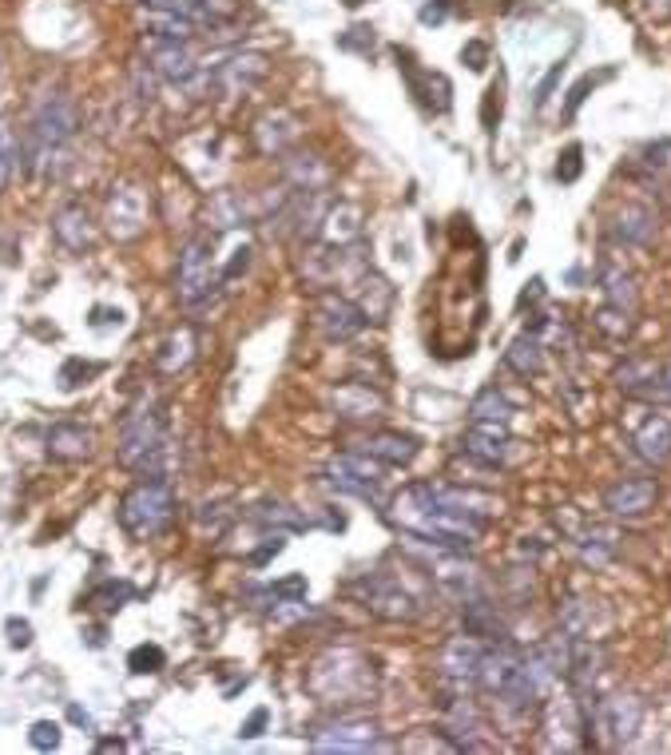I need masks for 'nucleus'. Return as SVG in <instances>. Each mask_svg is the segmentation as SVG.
I'll return each instance as SVG.
<instances>
[{
    "label": "nucleus",
    "instance_id": "obj_1",
    "mask_svg": "<svg viewBox=\"0 0 671 755\" xmlns=\"http://www.w3.org/2000/svg\"><path fill=\"white\" fill-rule=\"evenodd\" d=\"M389 517H394V525L402 533H409V537L433 545L441 552L473 549L481 541V533H485V521L441 497L433 481H417L406 493H397Z\"/></svg>",
    "mask_w": 671,
    "mask_h": 755
},
{
    "label": "nucleus",
    "instance_id": "obj_2",
    "mask_svg": "<svg viewBox=\"0 0 671 755\" xmlns=\"http://www.w3.org/2000/svg\"><path fill=\"white\" fill-rule=\"evenodd\" d=\"M172 517H175V497H172V485H167V481H143V485H135V490L120 501V525L132 533V537H140V541H147V537L167 529Z\"/></svg>",
    "mask_w": 671,
    "mask_h": 755
},
{
    "label": "nucleus",
    "instance_id": "obj_3",
    "mask_svg": "<svg viewBox=\"0 0 671 755\" xmlns=\"http://www.w3.org/2000/svg\"><path fill=\"white\" fill-rule=\"evenodd\" d=\"M76 135V108L64 96H48L29 128V164L41 172L52 164V155L64 152V143Z\"/></svg>",
    "mask_w": 671,
    "mask_h": 755
},
{
    "label": "nucleus",
    "instance_id": "obj_4",
    "mask_svg": "<svg viewBox=\"0 0 671 755\" xmlns=\"http://www.w3.org/2000/svg\"><path fill=\"white\" fill-rule=\"evenodd\" d=\"M346 592L366 613L382 616V621H414L417 616V601L386 572H366V577L350 581Z\"/></svg>",
    "mask_w": 671,
    "mask_h": 755
},
{
    "label": "nucleus",
    "instance_id": "obj_5",
    "mask_svg": "<svg viewBox=\"0 0 671 755\" xmlns=\"http://www.w3.org/2000/svg\"><path fill=\"white\" fill-rule=\"evenodd\" d=\"M386 470L389 466H382V461L366 458V453H358V449H346V453H338V458L330 461V481H334L338 490L354 493V497L374 501V505H386V497H382Z\"/></svg>",
    "mask_w": 671,
    "mask_h": 755
},
{
    "label": "nucleus",
    "instance_id": "obj_6",
    "mask_svg": "<svg viewBox=\"0 0 671 755\" xmlns=\"http://www.w3.org/2000/svg\"><path fill=\"white\" fill-rule=\"evenodd\" d=\"M644 724V700L640 696H608L596 704V712H588V727H596L601 735H608L612 747H624L631 735L640 732Z\"/></svg>",
    "mask_w": 671,
    "mask_h": 755
},
{
    "label": "nucleus",
    "instance_id": "obj_7",
    "mask_svg": "<svg viewBox=\"0 0 671 755\" xmlns=\"http://www.w3.org/2000/svg\"><path fill=\"white\" fill-rule=\"evenodd\" d=\"M163 449V434H160V418L152 409H135L123 418L120 429V461L132 466V470H147V461L160 458Z\"/></svg>",
    "mask_w": 671,
    "mask_h": 755
},
{
    "label": "nucleus",
    "instance_id": "obj_8",
    "mask_svg": "<svg viewBox=\"0 0 671 755\" xmlns=\"http://www.w3.org/2000/svg\"><path fill=\"white\" fill-rule=\"evenodd\" d=\"M315 322L318 330H322L330 342H350V338H358L362 330L370 327V318L362 315V307H358L354 298L346 295H334V291H326V295H318L315 303Z\"/></svg>",
    "mask_w": 671,
    "mask_h": 755
},
{
    "label": "nucleus",
    "instance_id": "obj_9",
    "mask_svg": "<svg viewBox=\"0 0 671 755\" xmlns=\"http://www.w3.org/2000/svg\"><path fill=\"white\" fill-rule=\"evenodd\" d=\"M513 446H517V441L509 438V429L501 426V422H473V426L461 434V453L473 461H485L493 470H501V466L513 458Z\"/></svg>",
    "mask_w": 671,
    "mask_h": 755
},
{
    "label": "nucleus",
    "instance_id": "obj_10",
    "mask_svg": "<svg viewBox=\"0 0 671 755\" xmlns=\"http://www.w3.org/2000/svg\"><path fill=\"white\" fill-rule=\"evenodd\" d=\"M179 303L184 307H199L204 298H211V247L207 239L187 243V251L179 255Z\"/></svg>",
    "mask_w": 671,
    "mask_h": 755
},
{
    "label": "nucleus",
    "instance_id": "obj_11",
    "mask_svg": "<svg viewBox=\"0 0 671 755\" xmlns=\"http://www.w3.org/2000/svg\"><path fill=\"white\" fill-rule=\"evenodd\" d=\"M310 747L315 752H370V747H382V735L370 720H342L330 732H318Z\"/></svg>",
    "mask_w": 671,
    "mask_h": 755
},
{
    "label": "nucleus",
    "instance_id": "obj_12",
    "mask_svg": "<svg viewBox=\"0 0 671 755\" xmlns=\"http://www.w3.org/2000/svg\"><path fill=\"white\" fill-rule=\"evenodd\" d=\"M656 497H660V490L651 478H624L604 493V510L612 517H640L656 505Z\"/></svg>",
    "mask_w": 671,
    "mask_h": 755
},
{
    "label": "nucleus",
    "instance_id": "obj_13",
    "mask_svg": "<svg viewBox=\"0 0 671 755\" xmlns=\"http://www.w3.org/2000/svg\"><path fill=\"white\" fill-rule=\"evenodd\" d=\"M354 449L358 453H366V458L382 461V466H409L421 446H417V438H409V434H389V429H382V434L358 438Z\"/></svg>",
    "mask_w": 671,
    "mask_h": 755
},
{
    "label": "nucleus",
    "instance_id": "obj_14",
    "mask_svg": "<svg viewBox=\"0 0 671 755\" xmlns=\"http://www.w3.org/2000/svg\"><path fill=\"white\" fill-rule=\"evenodd\" d=\"M481 653H485V648H477V644H473V636H458V641H449L446 648L438 653L441 676L458 680V685H473V680H477Z\"/></svg>",
    "mask_w": 671,
    "mask_h": 755
},
{
    "label": "nucleus",
    "instance_id": "obj_15",
    "mask_svg": "<svg viewBox=\"0 0 671 755\" xmlns=\"http://www.w3.org/2000/svg\"><path fill=\"white\" fill-rule=\"evenodd\" d=\"M631 446H636V453H640L644 461L663 466V461L671 458V409H656V418H648L640 429H636Z\"/></svg>",
    "mask_w": 671,
    "mask_h": 755
},
{
    "label": "nucleus",
    "instance_id": "obj_16",
    "mask_svg": "<svg viewBox=\"0 0 671 755\" xmlns=\"http://www.w3.org/2000/svg\"><path fill=\"white\" fill-rule=\"evenodd\" d=\"M334 409L350 422H370L386 409V402H382V394H374L366 382H346V386L334 390Z\"/></svg>",
    "mask_w": 671,
    "mask_h": 755
},
{
    "label": "nucleus",
    "instance_id": "obj_17",
    "mask_svg": "<svg viewBox=\"0 0 671 755\" xmlns=\"http://www.w3.org/2000/svg\"><path fill=\"white\" fill-rule=\"evenodd\" d=\"M143 219H147V207H143V192H135V187H123V192L112 195V204H108V223H112L116 236H120V239L140 236Z\"/></svg>",
    "mask_w": 671,
    "mask_h": 755
},
{
    "label": "nucleus",
    "instance_id": "obj_18",
    "mask_svg": "<svg viewBox=\"0 0 671 755\" xmlns=\"http://www.w3.org/2000/svg\"><path fill=\"white\" fill-rule=\"evenodd\" d=\"M322 236H326V243L338 247V251L358 243V239H362V207H354V204L330 207V211L322 215Z\"/></svg>",
    "mask_w": 671,
    "mask_h": 755
},
{
    "label": "nucleus",
    "instance_id": "obj_19",
    "mask_svg": "<svg viewBox=\"0 0 671 755\" xmlns=\"http://www.w3.org/2000/svg\"><path fill=\"white\" fill-rule=\"evenodd\" d=\"M152 68L167 80H191L195 76V56L179 41H152Z\"/></svg>",
    "mask_w": 671,
    "mask_h": 755
},
{
    "label": "nucleus",
    "instance_id": "obj_20",
    "mask_svg": "<svg viewBox=\"0 0 671 755\" xmlns=\"http://www.w3.org/2000/svg\"><path fill=\"white\" fill-rule=\"evenodd\" d=\"M48 453L61 461H80L92 453V429L84 426H72V422H64V426H52L48 434Z\"/></svg>",
    "mask_w": 671,
    "mask_h": 755
},
{
    "label": "nucleus",
    "instance_id": "obj_21",
    "mask_svg": "<svg viewBox=\"0 0 671 755\" xmlns=\"http://www.w3.org/2000/svg\"><path fill=\"white\" fill-rule=\"evenodd\" d=\"M461 609H465V636H473V641H501L505 636V624L488 601L469 597V601H461Z\"/></svg>",
    "mask_w": 671,
    "mask_h": 755
},
{
    "label": "nucleus",
    "instance_id": "obj_22",
    "mask_svg": "<svg viewBox=\"0 0 671 755\" xmlns=\"http://www.w3.org/2000/svg\"><path fill=\"white\" fill-rule=\"evenodd\" d=\"M660 362L656 358H628L620 370H616V386L628 390V394H636V398H648V390L656 386V378H660Z\"/></svg>",
    "mask_w": 671,
    "mask_h": 755
},
{
    "label": "nucleus",
    "instance_id": "obj_23",
    "mask_svg": "<svg viewBox=\"0 0 671 755\" xmlns=\"http://www.w3.org/2000/svg\"><path fill=\"white\" fill-rule=\"evenodd\" d=\"M505 362H509V370H517L520 378L540 374V370H544V347H540V335L525 330L520 338H513V347L505 350Z\"/></svg>",
    "mask_w": 671,
    "mask_h": 755
},
{
    "label": "nucleus",
    "instance_id": "obj_24",
    "mask_svg": "<svg viewBox=\"0 0 671 755\" xmlns=\"http://www.w3.org/2000/svg\"><path fill=\"white\" fill-rule=\"evenodd\" d=\"M266 76V61L263 56H234L219 68V80L227 84V92H246L255 88L258 80Z\"/></svg>",
    "mask_w": 671,
    "mask_h": 755
},
{
    "label": "nucleus",
    "instance_id": "obj_25",
    "mask_svg": "<svg viewBox=\"0 0 671 755\" xmlns=\"http://www.w3.org/2000/svg\"><path fill=\"white\" fill-rule=\"evenodd\" d=\"M52 231H56V239H61L68 251H84V247L92 243V223H88V211H84V207H68V211L56 215Z\"/></svg>",
    "mask_w": 671,
    "mask_h": 755
},
{
    "label": "nucleus",
    "instance_id": "obj_26",
    "mask_svg": "<svg viewBox=\"0 0 671 755\" xmlns=\"http://www.w3.org/2000/svg\"><path fill=\"white\" fill-rule=\"evenodd\" d=\"M143 4H147V9H160V12H172V17L195 24V29L219 21V12H215L211 0H143Z\"/></svg>",
    "mask_w": 671,
    "mask_h": 755
},
{
    "label": "nucleus",
    "instance_id": "obj_27",
    "mask_svg": "<svg viewBox=\"0 0 671 755\" xmlns=\"http://www.w3.org/2000/svg\"><path fill=\"white\" fill-rule=\"evenodd\" d=\"M469 418L473 422H501V426H505V422L513 418V406L497 386H485L477 398H473V406H469Z\"/></svg>",
    "mask_w": 671,
    "mask_h": 755
},
{
    "label": "nucleus",
    "instance_id": "obj_28",
    "mask_svg": "<svg viewBox=\"0 0 671 755\" xmlns=\"http://www.w3.org/2000/svg\"><path fill=\"white\" fill-rule=\"evenodd\" d=\"M604 291H608L612 307L616 310H636V278L628 275V271H620V266H604Z\"/></svg>",
    "mask_w": 671,
    "mask_h": 755
},
{
    "label": "nucleus",
    "instance_id": "obj_29",
    "mask_svg": "<svg viewBox=\"0 0 671 755\" xmlns=\"http://www.w3.org/2000/svg\"><path fill=\"white\" fill-rule=\"evenodd\" d=\"M286 172L295 175L298 187H302V192H310V195L322 192L326 179H330V172H326V164L318 160V155H295V160L286 164Z\"/></svg>",
    "mask_w": 671,
    "mask_h": 755
},
{
    "label": "nucleus",
    "instance_id": "obj_30",
    "mask_svg": "<svg viewBox=\"0 0 671 755\" xmlns=\"http://www.w3.org/2000/svg\"><path fill=\"white\" fill-rule=\"evenodd\" d=\"M651 231H656V219H651V211H644V207H624L620 223H616V236L628 239V243H648Z\"/></svg>",
    "mask_w": 671,
    "mask_h": 755
},
{
    "label": "nucleus",
    "instance_id": "obj_31",
    "mask_svg": "<svg viewBox=\"0 0 671 755\" xmlns=\"http://www.w3.org/2000/svg\"><path fill=\"white\" fill-rule=\"evenodd\" d=\"M143 24L152 29V36H160V41H187V36H195V24L179 21V17H172V12H143Z\"/></svg>",
    "mask_w": 671,
    "mask_h": 755
},
{
    "label": "nucleus",
    "instance_id": "obj_32",
    "mask_svg": "<svg viewBox=\"0 0 671 755\" xmlns=\"http://www.w3.org/2000/svg\"><path fill=\"white\" fill-rule=\"evenodd\" d=\"M163 664H167V656H163L160 644H140V648H132V656H128V668H132L135 676L163 672Z\"/></svg>",
    "mask_w": 671,
    "mask_h": 755
},
{
    "label": "nucleus",
    "instance_id": "obj_33",
    "mask_svg": "<svg viewBox=\"0 0 671 755\" xmlns=\"http://www.w3.org/2000/svg\"><path fill=\"white\" fill-rule=\"evenodd\" d=\"M191 347H195V338H191V330H184V335H175L172 342H167V354L160 358V366L167 370V374H175L179 366H187L191 362Z\"/></svg>",
    "mask_w": 671,
    "mask_h": 755
},
{
    "label": "nucleus",
    "instance_id": "obj_34",
    "mask_svg": "<svg viewBox=\"0 0 671 755\" xmlns=\"http://www.w3.org/2000/svg\"><path fill=\"white\" fill-rule=\"evenodd\" d=\"M29 744H32V747H41V752H56V747H61V724H52V720H41V724H32Z\"/></svg>",
    "mask_w": 671,
    "mask_h": 755
},
{
    "label": "nucleus",
    "instance_id": "obj_35",
    "mask_svg": "<svg viewBox=\"0 0 671 755\" xmlns=\"http://www.w3.org/2000/svg\"><path fill=\"white\" fill-rule=\"evenodd\" d=\"M580 167H584V164H580V147H576V143H572L569 152L560 155V164H557L560 184H572V179H576V175H580Z\"/></svg>",
    "mask_w": 671,
    "mask_h": 755
},
{
    "label": "nucleus",
    "instance_id": "obj_36",
    "mask_svg": "<svg viewBox=\"0 0 671 755\" xmlns=\"http://www.w3.org/2000/svg\"><path fill=\"white\" fill-rule=\"evenodd\" d=\"M485 56H488V48H485V44H481V41H469L465 48H461V61H465L473 72L485 68Z\"/></svg>",
    "mask_w": 671,
    "mask_h": 755
},
{
    "label": "nucleus",
    "instance_id": "obj_37",
    "mask_svg": "<svg viewBox=\"0 0 671 755\" xmlns=\"http://www.w3.org/2000/svg\"><path fill=\"white\" fill-rule=\"evenodd\" d=\"M9 641H12V648H24V644L32 641V624L29 621H9Z\"/></svg>",
    "mask_w": 671,
    "mask_h": 755
},
{
    "label": "nucleus",
    "instance_id": "obj_38",
    "mask_svg": "<svg viewBox=\"0 0 671 755\" xmlns=\"http://www.w3.org/2000/svg\"><path fill=\"white\" fill-rule=\"evenodd\" d=\"M263 727H266V708H258V712L243 724V740H255V735H263Z\"/></svg>",
    "mask_w": 671,
    "mask_h": 755
},
{
    "label": "nucleus",
    "instance_id": "obj_39",
    "mask_svg": "<svg viewBox=\"0 0 671 755\" xmlns=\"http://www.w3.org/2000/svg\"><path fill=\"white\" fill-rule=\"evenodd\" d=\"M421 21H446V4H429V9H421Z\"/></svg>",
    "mask_w": 671,
    "mask_h": 755
},
{
    "label": "nucleus",
    "instance_id": "obj_40",
    "mask_svg": "<svg viewBox=\"0 0 671 755\" xmlns=\"http://www.w3.org/2000/svg\"><path fill=\"white\" fill-rule=\"evenodd\" d=\"M346 4H362V0H346Z\"/></svg>",
    "mask_w": 671,
    "mask_h": 755
}]
</instances>
